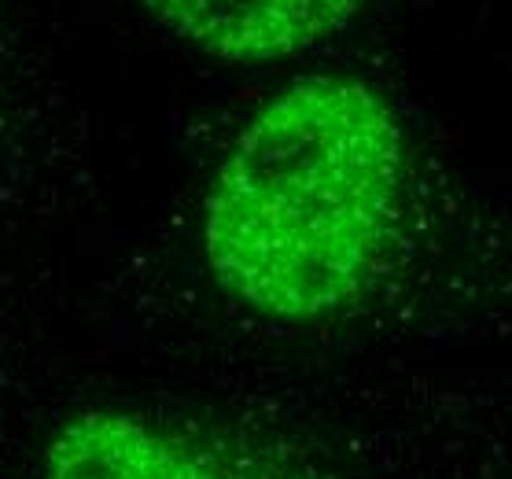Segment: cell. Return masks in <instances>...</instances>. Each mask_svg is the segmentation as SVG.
Masks as SVG:
<instances>
[{"mask_svg": "<svg viewBox=\"0 0 512 479\" xmlns=\"http://www.w3.org/2000/svg\"><path fill=\"white\" fill-rule=\"evenodd\" d=\"M37 479H225V472L203 446L155 417L85 409L52 432Z\"/></svg>", "mask_w": 512, "mask_h": 479, "instance_id": "3957f363", "label": "cell"}, {"mask_svg": "<svg viewBox=\"0 0 512 479\" xmlns=\"http://www.w3.org/2000/svg\"><path fill=\"white\" fill-rule=\"evenodd\" d=\"M369 0H144L152 19L222 63H277L314 48Z\"/></svg>", "mask_w": 512, "mask_h": 479, "instance_id": "7a4b0ae2", "label": "cell"}, {"mask_svg": "<svg viewBox=\"0 0 512 479\" xmlns=\"http://www.w3.org/2000/svg\"><path fill=\"white\" fill-rule=\"evenodd\" d=\"M406 133L376 85L306 74L269 96L210 177L203 255L233 303L314 325L369 292L395 240Z\"/></svg>", "mask_w": 512, "mask_h": 479, "instance_id": "6da1fadb", "label": "cell"}]
</instances>
